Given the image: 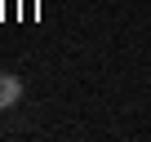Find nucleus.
<instances>
[{
    "instance_id": "obj_1",
    "label": "nucleus",
    "mask_w": 151,
    "mask_h": 142,
    "mask_svg": "<svg viewBox=\"0 0 151 142\" xmlns=\"http://www.w3.org/2000/svg\"><path fill=\"white\" fill-rule=\"evenodd\" d=\"M18 98H22V80H18V76H0V111L14 107Z\"/></svg>"
}]
</instances>
